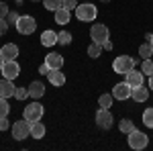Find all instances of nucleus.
Wrapping results in <instances>:
<instances>
[{
	"label": "nucleus",
	"mask_w": 153,
	"mask_h": 151,
	"mask_svg": "<svg viewBox=\"0 0 153 151\" xmlns=\"http://www.w3.org/2000/svg\"><path fill=\"white\" fill-rule=\"evenodd\" d=\"M76 16H78V21H82V23H92L96 16H98V8H96L90 0H86L84 4H78V6H76Z\"/></svg>",
	"instance_id": "nucleus-1"
},
{
	"label": "nucleus",
	"mask_w": 153,
	"mask_h": 151,
	"mask_svg": "<svg viewBox=\"0 0 153 151\" xmlns=\"http://www.w3.org/2000/svg\"><path fill=\"white\" fill-rule=\"evenodd\" d=\"M135 59L133 57H129V55H118L114 61H112V70H114V74H129L133 68H135Z\"/></svg>",
	"instance_id": "nucleus-2"
},
{
	"label": "nucleus",
	"mask_w": 153,
	"mask_h": 151,
	"mask_svg": "<svg viewBox=\"0 0 153 151\" xmlns=\"http://www.w3.org/2000/svg\"><path fill=\"white\" fill-rule=\"evenodd\" d=\"M16 31L21 33V35H33L35 33V29H37V21L31 16V14H23L19 21H16Z\"/></svg>",
	"instance_id": "nucleus-3"
},
{
	"label": "nucleus",
	"mask_w": 153,
	"mask_h": 151,
	"mask_svg": "<svg viewBox=\"0 0 153 151\" xmlns=\"http://www.w3.org/2000/svg\"><path fill=\"white\" fill-rule=\"evenodd\" d=\"M12 137L16 141H23V139H27V137H31V121H27V118L16 121V123L12 125Z\"/></svg>",
	"instance_id": "nucleus-4"
},
{
	"label": "nucleus",
	"mask_w": 153,
	"mask_h": 151,
	"mask_svg": "<svg viewBox=\"0 0 153 151\" xmlns=\"http://www.w3.org/2000/svg\"><path fill=\"white\" fill-rule=\"evenodd\" d=\"M149 145V137L145 135V133H141V131H133V133H129V147L131 149H145Z\"/></svg>",
	"instance_id": "nucleus-5"
},
{
	"label": "nucleus",
	"mask_w": 153,
	"mask_h": 151,
	"mask_svg": "<svg viewBox=\"0 0 153 151\" xmlns=\"http://www.w3.org/2000/svg\"><path fill=\"white\" fill-rule=\"evenodd\" d=\"M45 112L43 104H39V100H33V104H27L25 106V118L35 123V121H41V116Z\"/></svg>",
	"instance_id": "nucleus-6"
},
{
	"label": "nucleus",
	"mask_w": 153,
	"mask_h": 151,
	"mask_svg": "<svg viewBox=\"0 0 153 151\" xmlns=\"http://www.w3.org/2000/svg\"><path fill=\"white\" fill-rule=\"evenodd\" d=\"M108 35H110V31H108L106 25L96 23V25H92V29H90V39H92L94 43H100V45H104V41L108 39Z\"/></svg>",
	"instance_id": "nucleus-7"
},
{
	"label": "nucleus",
	"mask_w": 153,
	"mask_h": 151,
	"mask_svg": "<svg viewBox=\"0 0 153 151\" xmlns=\"http://www.w3.org/2000/svg\"><path fill=\"white\" fill-rule=\"evenodd\" d=\"M112 123H114V118L110 115V108H100L98 112H96V125L100 129H110L112 127Z\"/></svg>",
	"instance_id": "nucleus-8"
},
{
	"label": "nucleus",
	"mask_w": 153,
	"mask_h": 151,
	"mask_svg": "<svg viewBox=\"0 0 153 151\" xmlns=\"http://www.w3.org/2000/svg\"><path fill=\"white\" fill-rule=\"evenodd\" d=\"M131 92H133V88H131L127 82H120V84H117L112 88V96L117 100H127V98H131Z\"/></svg>",
	"instance_id": "nucleus-9"
},
{
	"label": "nucleus",
	"mask_w": 153,
	"mask_h": 151,
	"mask_svg": "<svg viewBox=\"0 0 153 151\" xmlns=\"http://www.w3.org/2000/svg\"><path fill=\"white\" fill-rule=\"evenodd\" d=\"M19 74H21V65L16 63V59H10V61H6V63H4V68H2V76H4V78L14 80Z\"/></svg>",
	"instance_id": "nucleus-10"
},
{
	"label": "nucleus",
	"mask_w": 153,
	"mask_h": 151,
	"mask_svg": "<svg viewBox=\"0 0 153 151\" xmlns=\"http://www.w3.org/2000/svg\"><path fill=\"white\" fill-rule=\"evenodd\" d=\"M131 98L135 100V102H145L147 98H149V86H135L133 88V92H131Z\"/></svg>",
	"instance_id": "nucleus-11"
},
{
	"label": "nucleus",
	"mask_w": 153,
	"mask_h": 151,
	"mask_svg": "<svg viewBox=\"0 0 153 151\" xmlns=\"http://www.w3.org/2000/svg\"><path fill=\"white\" fill-rule=\"evenodd\" d=\"M14 90H16V86L12 84V80H8V78H2V80H0V96H2V98L14 96Z\"/></svg>",
	"instance_id": "nucleus-12"
},
{
	"label": "nucleus",
	"mask_w": 153,
	"mask_h": 151,
	"mask_svg": "<svg viewBox=\"0 0 153 151\" xmlns=\"http://www.w3.org/2000/svg\"><path fill=\"white\" fill-rule=\"evenodd\" d=\"M45 63L49 65V70H61L63 68V57L59 53H47L45 55Z\"/></svg>",
	"instance_id": "nucleus-13"
},
{
	"label": "nucleus",
	"mask_w": 153,
	"mask_h": 151,
	"mask_svg": "<svg viewBox=\"0 0 153 151\" xmlns=\"http://www.w3.org/2000/svg\"><path fill=\"white\" fill-rule=\"evenodd\" d=\"M143 78H145V76H143V71L141 70L137 71L135 68H133V70L127 74V80H125V82L129 84L131 88H135V86H141V84H143Z\"/></svg>",
	"instance_id": "nucleus-14"
},
{
	"label": "nucleus",
	"mask_w": 153,
	"mask_h": 151,
	"mask_svg": "<svg viewBox=\"0 0 153 151\" xmlns=\"http://www.w3.org/2000/svg\"><path fill=\"white\" fill-rule=\"evenodd\" d=\"M43 94H45V86H43L41 82H31V84H29V98L39 100Z\"/></svg>",
	"instance_id": "nucleus-15"
},
{
	"label": "nucleus",
	"mask_w": 153,
	"mask_h": 151,
	"mask_svg": "<svg viewBox=\"0 0 153 151\" xmlns=\"http://www.w3.org/2000/svg\"><path fill=\"white\" fill-rule=\"evenodd\" d=\"M0 53H2V57L6 59V61H10V59H16V55H19V47L14 45V43H6V45L0 49Z\"/></svg>",
	"instance_id": "nucleus-16"
},
{
	"label": "nucleus",
	"mask_w": 153,
	"mask_h": 151,
	"mask_svg": "<svg viewBox=\"0 0 153 151\" xmlns=\"http://www.w3.org/2000/svg\"><path fill=\"white\" fill-rule=\"evenodd\" d=\"M41 43H43L45 47L55 45V43H57V33H55V31H51V29L43 31V33H41Z\"/></svg>",
	"instance_id": "nucleus-17"
},
{
	"label": "nucleus",
	"mask_w": 153,
	"mask_h": 151,
	"mask_svg": "<svg viewBox=\"0 0 153 151\" xmlns=\"http://www.w3.org/2000/svg\"><path fill=\"white\" fill-rule=\"evenodd\" d=\"M31 137H33V139H43V137H45V125H43L41 121L31 123Z\"/></svg>",
	"instance_id": "nucleus-18"
},
{
	"label": "nucleus",
	"mask_w": 153,
	"mask_h": 151,
	"mask_svg": "<svg viewBox=\"0 0 153 151\" xmlns=\"http://www.w3.org/2000/svg\"><path fill=\"white\" fill-rule=\"evenodd\" d=\"M47 78L53 86H63L65 84V76H63V71H59V70H51L47 74Z\"/></svg>",
	"instance_id": "nucleus-19"
},
{
	"label": "nucleus",
	"mask_w": 153,
	"mask_h": 151,
	"mask_svg": "<svg viewBox=\"0 0 153 151\" xmlns=\"http://www.w3.org/2000/svg\"><path fill=\"white\" fill-rule=\"evenodd\" d=\"M55 23L57 25H68L70 23V10L63 8V6L57 8V10H55Z\"/></svg>",
	"instance_id": "nucleus-20"
},
{
	"label": "nucleus",
	"mask_w": 153,
	"mask_h": 151,
	"mask_svg": "<svg viewBox=\"0 0 153 151\" xmlns=\"http://www.w3.org/2000/svg\"><path fill=\"white\" fill-rule=\"evenodd\" d=\"M100 53H102V45L92 41V43L88 45V55H90L92 59H96V57H100Z\"/></svg>",
	"instance_id": "nucleus-21"
},
{
	"label": "nucleus",
	"mask_w": 153,
	"mask_h": 151,
	"mask_svg": "<svg viewBox=\"0 0 153 151\" xmlns=\"http://www.w3.org/2000/svg\"><path fill=\"white\" fill-rule=\"evenodd\" d=\"M139 55H141L143 59H149L153 55V45L147 41V43H143L141 47H139Z\"/></svg>",
	"instance_id": "nucleus-22"
},
{
	"label": "nucleus",
	"mask_w": 153,
	"mask_h": 151,
	"mask_svg": "<svg viewBox=\"0 0 153 151\" xmlns=\"http://www.w3.org/2000/svg\"><path fill=\"white\" fill-rule=\"evenodd\" d=\"M133 131H135V123L129 121V118H123V121H120V133L129 135V133H133Z\"/></svg>",
	"instance_id": "nucleus-23"
},
{
	"label": "nucleus",
	"mask_w": 153,
	"mask_h": 151,
	"mask_svg": "<svg viewBox=\"0 0 153 151\" xmlns=\"http://www.w3.org/2000/svg\"><path fill=\"white\" fill-rule=\"evenodd\" d=\"M141 71H143V76H153V59H143V63H141Z\"/></svg>",
	"instance_id": "nucleus-24"
},
{
	"label": "nucleus",
	"mask_w": 153,
	"mask_h": 151,
	"mask_svg": "<svg viewBox=\"0 0 153 151\" xmlns=\"http://www.w3.org/2000/svg\"><path fill=\"white\" fill-rule=\"evenodd\" d=\"M112 94H102L100 98H98V104H100V108H110L112 106Z\"/></svg>",
	"instance_id": "nucleus-25"
},
{
	"label": "nucleus",
	"mask_w": 153,
	"mask_h": 151,
	"mask_svg": "<svg viewBox=\"0 0 153 151\" xmlns=\"http://www.w3.org/2000/svg\"><path fill=\"white\" fill-rule=\"evenodd\" d=\"M57 43H59V45H70V43H71V33H68V31L57 33Z\"/></svg>",
	"instance_id": "nucleus-26"
},
{
	"label": "nucleus",
	"mask_w": 153,
	"mask_h": 151,
	"mask_svg": "<svg viewBox=\"0 0 153 151\" xmlns=\"http://www.w3.org/2000/svg\"><path fill=\"white\" fill-rule=\"evenodd\" d=\"M143 123H145V127L153 129V106H151V108H147V110L143 112Z\"/></svg>",
	"instance_id": "nucleus-27"
},
{
	"label": "nucleus",
	"mask_w": 153,
	"mask_h": 151,
	"mask_svg": "<svg viewBox=\"0 0 153 151\" xmlns=\"http://www.w3.org/2000/svg\"><path fill=\"white\" fill-rule=\"evenodd\" d=\"M43 6H45L47 10L55 12L57 8H61V0H43Z\"/></svg>",
	"instance_id": "nucleus-28"
},
{
	"label": "nucleus",
	"mask_w": 153,
	"mask_h": 151,
	"mask_svg": "<svg viewBox=\"0 0 153 151\" xmlns=\"http://www.w3.org/2000/svg\"><path fill=\"white\" fill-rule=\"evenodd\" d=\"M8 112H10L8 98H2V96H0V116H8Z\"/></svg>",
	"instance_id": "nucleus-29"
},
{
	"label": "nucleus",
	"mask_w": 153,
	"mask_h": 151,
	"mask_svg": "<svg viewBox=\"0 0 153 151\" xmlns=\"http://www.w3.org/2000/svg\"><path fill=\"white\" fill-rule=\"evenodd\" d=\"M14 98H16V100H25V98H29V88H23V86L19 88V86H16V90H14Z\"/></svg>",
	"instance_id": "nucleus-30"
},
{
	"label": "nucleus",
	"mask_w": 153,
	"mask_h": 151,
	"mask_svg": "<svg viewBox=\"0 0 153 151\" xmlns=\"http://www.w3.org/2000/svg\"><path fill=\"white\" fill-rule=\"evenodd\" d=\"M61 6H63V8H68V10H76L78 0H61Z\"/></svg>",
	"instance_id": "nucleus-31"
},
{
	"label": "nucleus",
	"mask_w": 153,
	"mask_h": 151,
	"mask_svg": "<svg viewBox=\"0 0 153 151\" xmlns=\"http://www.w3.org/2000/svg\"><path fill=\"white\" fill-rule=\"evenodd\" d=\"M19 19H21V14L14 12V10H10V12H8V16H6V23H8V25H16Z\"/></svg>",
	"instance_id": "nucleus-32"
},
{
	"label": "nucleus",
	"mask_w": 153,
	"mask_h": 151,
	"mask_svg": "<svg viewBox=\"0 0 153 151\" xmlns=\"http://www.w3.org/2000/svg\"><path fill=\"white\" fill-rule=\"evenodd\" d=\"M8 6H6V2H0V19H6L8 16Z\"/></svg>",
	"instance_id": "nucleus-33"
},
{
	"label": "nucleus",
	"mask_w": 153,
	"mask_h": 151,
	"mask_svg": "<svg viewBox=\"0 0 153 151\" xmlns=\"http://www.w3.org/2000/svg\"><path fill=\"white\" fill-rule=\"evenodd\" d=\"M6 129H10V123L6 121V116H0V131H6Z\"/></svg>",
	"instance_id": "nucleus-34"
},
{
	"label": "nucleus",
	"mask_w": 153,
	"mask_h": 151,
	"mask_svg": "<svg viewBox=\"0 0 153 151\" xmlns=\"http://www.w3.org/2000/svg\"><path fill=\"white\" fill-rule=\"evenodd\" d=\"M8 31V23H6V19H0V37L4 35Z\"/></svg>",
	"instance_id": "nucleus-35"
},
{
	"label": "nucleus",
	"mask_w": 153,
	"mask_h": 151,
	"mask_svg": "<svg viewBox=\"0 0 153 151\" xmlns=\"http://www.w3.org/2000/svg\"><path fill=\"white\" fill-rule=\"evenodd\" d=\"M49 71H51V70H49V65H47V63H45V61H43V63L39 65V74H43V76H47Z\"/></svg>",
	"instance_id": "nucleus-36"
},
{
	"label": "nucleus",
	"mask_w": 153,
	"mask_h": 151,
	"mask_svg": "<svg viewBox=\"0 0 153 151\" xmlns=\"http://www.w3.org/2000/svg\"><path fill=\"white\" fill-rule=\"evenodd\" d=\"M102 47H104V49H108V51H110V49H112V43H110V39H106V41H104V45H102Z\"/></svg>",
	"instance_id": "nucleus-37"
},
{
	"label": "nucleus",
	"mask_w": 153,
	"mask_h": 151,
	"mask_svg": "<svg viewBox=\"0 0 153 151\" xmlns=\"http://www.w3.org/2000/svg\"><path fill=\"white\" fill-rule=\"evenodd\" d=\"M4 63H6V59L2 57V53H0V71H2V68H4Z\"/></svg>",
	"instance_id": "nucleus-38"
},
{
	"label": "nucleus",
	"mask_w": 153,
	"mask_h": 151,
	"mask_svg": "<svg viewBox=\"0 0 153 151\" xmlns=\"http://www.w3.org/2000/svg\"><path fill=\"white\" fill-rule=\"evenodd\" d=\"M145 39H147V41L153 45V35H151V33H147V35H145Z\"/></svg>",
	"instance_id": "nucleus-39"
},
{
	"label": "nucleus",
	"mask_w": 153,
	"mask_h": 151,
	"mask_svg": "<svg viewBox=\"0 0 153 151\" xmlns=\"http://www.w3.org/2000/svg\"><path fill=\"white\" fill-rule=\"evenodd\" d=\"M149 88H153V76H149Z\"/></svg>",
	"instance_id": "nucleus-40"
},
{
	"label": "nucleus",
	"mask_w": 153,
	"mask_h": 151,
	"mask_svg": "<svg viewBox=\"0 0 153 151\" xmlns=\"http://www.w3.org/2000/svg\"><path fill=\"white\" fill-rule=\"evenodd\" d=\"M31 2H43V0H31Z\"/></svg>",
	"instance_id": "nucleus-41"
},
{
	"label": "nucleus",
	"mask_w": 153,
	"mask_h": 151,
	"mask_svg": "<svg viewBox=\"0 0 153 151\" xmlns=\"http://www.w3.org/2000/svg\"><path fill=\"white\" fill-rule=\"evenodd\" d=\"M102 2H110V0H102Z\"/></svg>",
	"instance_id": "nucleus-42"
},
{
	"label": "nucleus",
	"mask_w": 153,
	"mask_h": 151,
	"mask_svg": "<svg viewBox=\"0 0 153 151\" xmlns=\"http://www.w3.org/2000/svg\"><path fill=\"white\" fill-rule=\"evenodd\" d=\"M16 2H21V0H16Z\"/></svg>",
	"instance_id": "nucleus-43"
},
{
	"label": "nucleus",
	"mask_w": 153,
	"mask_h": 151,
	"mask_svg": "<svg viewBox=\"0 0 153 151\" xmlns=\"http://www.w3.org/2000/svg\"><path fill=\"white\" fill-rule=\"evenodd\" d=\"M84 2H86V0H84Z\"/></svg>",
	"instance_id": "nucleus-44"
}]
</instances>
